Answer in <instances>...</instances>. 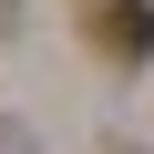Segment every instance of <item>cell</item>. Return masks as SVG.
<instances>
[{"instance_id":"cell-1","label":"cell","mask_w":154,"mask_h":154,"mask_svg":"<svg viewBox=\"0 0 154 154\" xmlns=\"http://www.w3.org/2000/svg\"><path fill=\"white\" fill-rule=\"evenodd\" d=\"M93 41H103L113 62H154V0H103Z\"/></svg>"}]
</instances>
